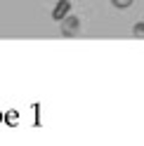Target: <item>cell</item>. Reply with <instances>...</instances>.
<instances>
[{
	"label": "cell",
	"mask_w": 144,
	"mask_h": 146,
	"mask_svg": "<svg viewBox=\"0 0 144 146\" xmlns=\"http://www.w3.org/2000/svg\"><path fill=\"white\" fill-rule=\"evenodd\" d=\"M78 31H80V19L78 17L69 14V17L61 19V35H64V38H76Z\"/></svg>",
	"instance_id": "1"
},
{
	"label": "cell",
	"mask_w": 144,
	"mask_h": 146,
	"mask_svg": "<svg viewBox=\"0 0 144 146\" xmlns=\"http://www.w3.org/2000/svg\"><path fill=\"white\" fill-rule=\"evenodd\" d=\"M132 3H135V0H111V5L116 7V10H128Z\"/></svg>",
	"instance_id": "2"
},
{
	"label": "cell",
	"mask_w": 144,
	"mask_h": 146,
	"mask_svg": "<svg viewBox=\"0 0 144 146\" xmlns=\"http://www.w3.org/2000/svg\"><path fill=\"white\" fill-rule=\"evenodd\" d=\"M132 35L135 38H144V21H137L132 26Z\"/></svg>",
	"instance_id": "3"
}]
</instances>
